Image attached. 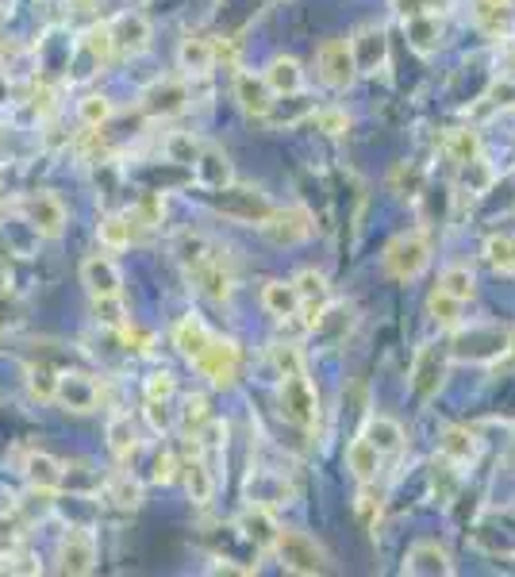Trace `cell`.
I'll return each mask as SVG.
<instances>
[{"label": "cell", "mask_w": 515, "mask_h": 577, "mask_svg": "<svg viewBox=\"0 0 515 577\" xmlns=\"http://www.w3.org/2000/svg\"><path fill=\"white\" fill-rule=\"evenodd\" d=\"M512 351V331L500 328V324H466L461 320L450 336V359L458 362H500Z\"/></svg>", "instance_id": "obj_1"}, {"label": "cell", "mask_w": 515, "mask_h": 577, "mask_svg": "<svg viewBox=\"0 0 515 577\" xmlns=\"http://www.w3.org/2000/svg\"><path fill=\"white\" fill-rule=\"evenodd\" d=\"M277 558L289 574H300V577H312V574H331V554L316 543L308 531H297V528H282L277 531V543H274Z\"/></svg>", "instance_id": "obj_2"}, {"label": "cell", "mask_w": 515, "mask_h": 577, "mask_svg": "<svg viewBox=\"0 0 515 577\" xmlns=\"http://www.w3.org/2000/svg\"><path fill=\"white\" fill-rule=\"evenodd\" d=\"M277 408H282V416L293 428L312 431L320 423V393H316L312 377L305 370L282 377V385H277Z\"/></svg>", "instance_id": "obj_3"}, {"label": "cell", "mask_w": 515, "mask_h": 577, "mask_svg": "<svg viewBox=\"0 0 515 577\" xmlns=\"http://www.w3.org/2000/svg\"><path fill=\"white\" fill-rule=\"evenodd\" d=\"M431 265V239L423 231H404L385 247L381 254V270L389 273L392 281H415L423 278V270Z\"/></svg>", "instance_id": "obj_4"}, {"label": "cell", "mask_w": 515, "mask_h": 577, "mask_svg": "<svg viewBox=\"0 0 515 577\" xmlns=\"http://www.w3.org/2000/svg\"><path fill=\"white\" fill-rule=\"evenodd\" d=\"M211 212L224 219H231V224H250L258 227L262 219L274 212V204H270V196L262 193V189H250V185H224V189H211Z\"/></svg>", "instance_id": "obj_5"}, {"label": "cell", "mask_w": 515, "mask_h": 577, "mask_svg": "<svg viewBox=\"0 0 515 577\" xmlns=\"http://www.w3.org/2000/svg\"><path fill=\"white\" fill-rule=\"evenodd\" d=\"M188 366H193L208 385H216V389H227V385H234V377H239L242 351H239V343H234V339L211 336V343L204 347V351L196 354Z\"/></svg>", "instance_id": "obj_6"}, {"label": "cell", "mask_w": 515, "mask_h": 577, "mask_svg": "<svg viewBox=\"0 0 515 577\" xmlns=\"http://www.w3.org/2000/svg\"><path fill=\"white\" fill-rule=\"evenodd\" d=\"M316 78H320L328 89H335V93L351 89L354 81L362 78L358 63H354L351 39H328V43H320V50H316Z\"/></svg>", "instance_id": "obj_7"}, {"label": "cell", "mask_w": 515, "mask_h": 577, "mask_svg": "<svg viewBox=\"0 0 515 577\" xmlns=\"http://www.w3.org/2000/svg\"><path fill=\"white\" fill-rule=\"evenodd\" d=\"M104 400V382L85 370H58L55 405L66 412H96Z\"/></svg>", "instance_id": "obj_8"}, {"label": "cell", "mask_w": 515, "mask_h": 577, "mask_svg": "<svg viewBox=\"0 0 515 577\" xmlns=\"http://www.w3.org/2000/svg\"><path fill=\"white\" fill-rule=\"evenodd\" d=\"M20 216H24V224L32 227L39 239H58V235L66 231V219H70V212H66L62 196L55 193H27L20 196Z\"/></svg>", "instance_id": "obj_9"}, {"label": "cell", "mask_w": 515, "mask_h": 577, "mask_svg": "<svg viewBox=\"0 0 515 577\" xmlns=\"http://www.w3.org/2000/svg\"><path fill=\"white\" fill-rule=\"evenodd\" d=\"M262 239L274 242V247H300L305 239H312L316 224H312V212L308 208H274L262 224H258Z\"/></svg>", "instance_id": "obj_10"}, {"label": "cell", "mask_w": 515, "mask_h": 577, "mask_svg": "<svg viewBox=\"0 0 515 577\" xmlns=\"http://www.w3.org/2000/svg\"><path fill=\"white\" fill-rule=\"evenodd\" d=\"M188 97H193V89H188L181 78H162L150 89H142L139 109L147 112L150 120H170V116H178V112L188 109Z\"/></svg>", "instance_id": "obj_11"}, {"label": "cell", "mask_w": 515, "mask_h": 577, "mask_svg": "<svg viewBox=\"0 0 515 577\" xmlns=\"http://www.w3.org/2000/svg\"><path fill=\"white\" fill-rule=\"evenodd\" d=\"M446 366H450V354L443 351L438 343H423L412 359V389L420 393L423 400H431L446 382Z\"/></svg>", "instance_id": "obj_12"}, {"label": "cell", "mask_w": 515, "mask_h": 577, "mask_svg": "<svg viewBox=\"0 0 515 577\" xmlns=\"http://www.w3.org/2000/svg\"><path fill=\"white\" fill-rule=\"evenodd\" d=\"M104 27H108V39H112L116 58H135L150 47V24H147V16H139V12H119V16H112Z\"/></svg>", "instance_id": "obj_13"}, {"label": "cell", "mask_w": 515, "mask_h": 577, "mask_svg": "<svg viewBox=\"0 0 515 577\" xmlns=\"http://www.w3.org/2000/svg\"><path fill=\"white\" fill-rule=\"evenodd\" d=\"M193 181L204 193L231 185L234 166H231V158H227V150L216 147V143H201V150H196V158H193Z\"/></svg>", "instance_id": "obj_14"}, {"label": "cell", "mask_w": 515, "mask_h": 577, "mask_svg": "<svg viewBox=\"0 0 515 577\" xmlns=\"http://www.w3.org/2000/svg\"><path fill=\"white\" fill-rule=\"evenodd\" d=\"M354 47V63H358V73H385L389 70V39H385L381 24H366L354 32L351 39Z\"/></svg>", "instance_id": "obj_15"}, {"label": "cell", "mask_w": 515, "mask_h": 577, "mask_svg": "<svg viewBox=\"0 0 515 577\" xmlns=\"http://www.w3.org/2000/svg\"><path fill=\"white\" fill-rule=\"evenodd\" d=\"M400 20H404L408 47H412L420 58H431L438 47H443V12L420 9V12H408V16H400Z\"/></svg>", "instance_id": "obj_16"}, {"label": "cell", "mask_w": 515, "mask_h": 577, "mask_svg": "<svg viewBox=\"0 0 515 577\" xmlns=\"http://www.w3.org/2000/svg\"><path fill=\"white\" fill-rule=\"evenodd\" d=\"M239 531L258 546V551H274L282 523H277V516H274V508H270V505H258V500H250V505L239 512Z\"/></svg>", "instance_id": "obj_17"}, {"label": "cell", "mask_w": 515, "mask_h": 577, "mask_svg": "<svg viewBox=\"0 0 515 577\" xmlns=\"http://www.w3.org/2000/svg\"><path fill=\"white\" fill-rule=\"evenodd\" d=\"M58 562H62V574H93L96 566V539L85 528H70L58 546Z\"/></svg>", "instance_id": "obj_18"}, {"label": "cell", "mask_w": 515, "mask_h": 577, "mask_svg": "<svg viewBox=\"0 0 515 577\" xmlns=\"http://www.w3.org/2000/svg\"><path fill=\"white\" fill-rule=\"evenodd\" d=\"M404 574H423V577H450L454 562L446 554V546H438L435 539H420L408 546L404 554Z\"/></svg>", "instance_id": "obj_19"}, {"label": "cell", "mask_w": 515, "mask_h": 577, "mask_svg": "<svg viewBox=\"0 0 515 577\" xmlns=\"http://www.w3.org/2000/svg\"><path fill=\"white\" fill-rule=\"evenodd\" d=\"M234 101L247 112L250 120H266L270 104H274V93H270L266 78L254 70H234Z\"/></svg>", "instance_id": "obj_20"}, {"label": "cell", "mask_w": 515, "mask_h": 577, "mask_svg": "<svg viewBox=\"0 0 515 577\" xmlns=\"http://www.w3.org/2000/svg\"><path fill=\"white\" fill-rule=\"evenodd\" d=\"M81 285H85L89 297H112V293H124V278H119V265L108 254H89L81 262Z\"/></svg>", "instance_id": "obj_21"}, {"label": "cell", "mask_w": 515, "mask_h": 577, "mask_svg": "<svg viewBox=\"0 0 515 577\" xmlns=\"http://www.w3.org/2000/svg\"><path fill=\"white\" fill-rule=\"evenodd\" d=\"M438 454L466 469L481 459V439H477L473 428H446L443 435H438Z\"/></svg>", "instance_id": "obj_22"}, {"label": "cell", "mask_w": 515, "mask_h": 577, "mask_svg": "<svg viewBox=\"0 0 515 577\" xmlns=\"http://www.w3.org/2000/svg\"><path fill=\"white\" fill-rule=\"evenodd\" d=\"M24 477L35 493L50 497V493H58V485H62V462L47 451H32L24 459Z\"/></svg>", "instance_id": "obj_23"}, {"label": "cell", "mask_w": 515, "mask_h": 577, "mask_svg": "<svg viewBox=\"0 0 515 577\" xmlns=\"http://www.w3.org/2000/svg\"><path fill=\"white\" fill-rule=\"evenodd\" d=\"M346 469H351L358 485H374L377 474H381V451L366 435H354L346 443Z\"/></svg>", "instance_id": "obj_24"}, {"label": "cell", "mask_w": 515, "mask_h": 577, "mask_svg": "<svg viewBox=\"0 0 515 577\" xmlns=\"http://www.w3.org/2000/svg\"><path fill=\"white\" fill-rule=\"evenodd\" d=\"M178 66L185 70V78H208L216 66V47L204 35H185L178 47Z\"/></svg>", "instance_id": "obj_25"}, {"label": "cell", "mask_w": 515, "mask_h": 577, "mask_svg": "<svg viewBox=\"0 0 515 577\" xmlns=\"http://www.w3.org/2000/svg\"><path fill=\"white\" fill-rule=\"evenodd\" d=\"M262 78H266L270 93L274 97H289V93H305V70H300L297 58L289 55H277L274 63L262 70Z\"/></svg>", "instance_id": "obj_26"}, {"label": "cell", "mask_w": 515, "mask_h": 577, "mask_svg": "<svg viewBox=\"0 0 515 577\" xmlns=\"http://www.w3.org/2000/svg\"><path fill=\"white\" fill-rule=\"evenodd\" d=\"M211 336H216V331H211L201 316H181V320L173 324V347H178L185 362H193L196 354L211 343Z\"/></svg>", "instance_id": "obj_27"}, {"label": "cell", "mask_w": 515, "mask_h": 577, "mask_svg": "<svg viewBox=\"0 0 515 577\" xmlns=\"http://www.w3.org/2000/svg\"><path fill=\"white\" fill-rule=\"evenodd\" d=\"M312 112H316V104L308 101L305 93L274 97V104H270V112H266V120H262V124H270V127H297V124H305V120H312Z\"/></svg>", "instance_id": "obj_28"}, {"label": "cell", "mask_w": 515, "mask_h": 577, "mask_svg": "<svg viewBox=\"0 0 515 577\" xmlns=\"http://www.w3.org/2000/svg\"><path fill=\"white\" fill-rule=\"evenodd\" d=\"M181 469H185V489L193 497V505H211V497H216V469L208 466V459H201L193 451V459L181 462Z\"/></svg>", "instance_id": "obj_29"}, {"label": "cell", "mask_w": 515, "mask_h": 577, "mask_svg": "<svg viewBox=\"0 0 515 577\" xmlns=\"http://www.w3.org/2000/svg\"><path fill=\"white\" fill-rule=\"evenodd\" d=\"M135 235H139V227L131 224L127 212H108V216H101V224H96V239H101L104 250H127L135 242Z\"/></svg>", "instance_id": "obj_30"}, {"label": "cell", "mask_w": 515, "mask_h": 577, "mask_svg": "<svg viewBox=\"0 0 515 577\" xmlns=\"http://www.w3.org/2000/svg\"><path fill=\"white\" fill-rule=\"evenodd\" d=\"M262 308H266L274 320H285V316L300 313V293L293 281H266L262 285Z\"/></svg>", "instance_id": "obj_31"}, {"label": "cell", "mask_w": 515, "mask_h": 577, "mask_svg": "<svg viewBox=\"0 0 515 577\" xmlns=\"http://www.w3.org/2000/svg\"><path fill=\"white\" fill-rule=\"evenodd\" d=\"M101 485H104V497H108L116 508H127V512H135V508L142 505V485H139V477H131L127 469H116V474H108Z\"/></svg>", "instance_id": "obj_32"}, {"label": "cell", "mask_w": 515, "mask_h": 577, "mask_svg": "<svg viewBox=\"0 0 515 577\" xmlns=\"http://www.w3.org/2000/svg\"><path fill=\"white\" fill-rule=\"evenodd\" d=\"M362 435H366L369 443L381 451V459H385V454H397L400 446H404V428H400L392 416H369Z\"/></svg>", "instance_id": "obj_33"}, {"label": "cell", "mask_w": 515, "mask_h": 577, "mask_svg": "<svg viewBox=\"0 0 515 577\" xmlns=\"http://www.w3.org/2000/svg\"><path fill=\"white\" fill-rule=\"evenodd\" d=\"M108 451L116 454L119 462L135 459V451H139V431H135L131 423V412H116L108 420Z\"/></svg>", "instance_id": "obj_34"}, {"label": "cell", "mask_w": 515, "mask_h": 577, "mask_svg": "<svg viewBox=\"0 0 515 577\" xmlns=\"http://www.w3.org/2000/svg\"><path fill=\"white\" fill-rule=\"evenodd\" d=\"M492 185H496V170H492V162L484 155H477L473 162L461 166V189L469 196H489Z\"/></svg>", "instance_id": "obj_35"}, {"label": "cell", "mask_w": 515, "mask_h": 577, "mask_svg": "<svg viewBox=\"0 0 515 577\" xmlns=\"http://www.w3.org/2000/svg\"><path fill=\"white\" fill-rule=\"evenodd\" d=\"M427 316L438 324V328H446V331H454L461 320H466V316H461V301L450 297L446 288H435V293L427 297Z\"/></svg>", "instance_id": "obj_36"}, {"label": "cell", "mask_w": 515, "mask_h": 577, "mask_svg": "<svg viewBox=\"0 0 515 577\" xmlns=\"http://www.w3.org/2000/svg\"><path fill=\"white\" fill-rule=\"evenodd\" d=\"M484 262H489L500 278H515V239L512 235H492V239H484Z\"/></svg>", "instance_id": "obj_37"}, {"label": "cell", "mask_w": 515, "mask_h": 577, "mask_svg": "<svg viewBox=\"0 0 515 577\" xmlns=\"http://www.w3.org/2000/svg\"><path fill=\"white\" fill-rule=\"evenodd\" d=\"M443 150H446V158H450V162L466 166V162H473V158L481 155V135H477L473 127H458V132L446 135Z\"/></svg>", "instance_id": "obj_38"}, {"label": "cell", "mask_w": 515, "mask_h": 577, "mask_svg": "<svg viewBox=\"0 0 515 577\" xmlns=\"http://www.w3.org/2000/svg\"><path fill=\"white\" fill-rule=\"evenodd\" d=\"M438 288H446L450 297H458L461 305H466V301L477 297V278L469 265H446L443 278H438Z\"/></svg>", "instance_id": "obj_39"}, {"label": "cell", "mask_w": 515, "mask_h": 577, "mask_svg": "<svg viewBox=\"0 0 515 577\" xmlns=\"http://www.w3.org/2000/svg\"><path fill=\"white\" fill-rule=\"evenodd\" d=\"M431 485H435V497L443 500V505H450V500L458 497V489H461V466H454L450 459H443V454H438L435 474H431Z\"/></svg>", "instance_id": "obj_40"}, {"label": "cell", "mask_w": 515, "mask_h": 577, "mask_svg": "<svg viewBox=\"0 0 515 577\" xmlns=\"http://www.w3.org/2000/svg\"><path fill=\"white\" fill-rule=\"evenodd\" d=\"M93 313H96V324L104 328L119 331L131 316H127V305H124V293H112V297H93Z\"/></svg>", "instance_id": "obj_41"}, {"label": "cell", "mask_w": 515, "mask_h": 577, "mask_svg": "<svg viewBox=\"0 0 515 577\" xmlns=\"http://www.w3.org/2000/svg\"><path fill=\"white\" fill-rule=\"evenodd\" d=\"M389 189L400 196H420L423 193V170L415 162H397L389 170Z\"/></svg>", "instance_id": "obj_42"}, {"label": "cell", "mask_w": 515, "mask_h": 577, "mask_svg": "<svg viewBox=\"0 0 515 577\" xmlns=\"http://www.w3.org/2000/svg\"><path fill=\"white\" fill-rule=\"evenodd\" d=\"M112 112H116L112 109V101L108 97H101V93H89V97H81L78 101V120L85 127H104L112 120Z\"/></svg>", "instance_id": "obj_43"}, {"label": "cell", "mask_w": 515, "mask_h": 577, "mask_svg": "<svg viewBox=\"0 0 515 577\" xmlns=\"http://www.w3.org/2000/svg\"><path fill=\"white\" fill-rule=\"evenodd\" d=\"M162 150H165V162L193 166V158H196V150H201V143H196L193 135H185V132H173V135H165Z\"/></svg>", "instance_id": "obj_44"}, {"label": "cell", "mask_w": 515, "mask_h": 577, "mask_svg": "<svg viewBox=\"0 0 515 577\" xmlns=\"http://www.w3.org/2000/svg\"><path fill=\"white\" fill-rule=\"evenodd\" d=\"M208 420H211L208 397H204V393H193V397H185V408H181V428H185V435H196V431H201Z\"/></svg>", "instance_id": "obj_45"}, {"label": "cell", "mask_w": 515, "mask_h": 577, "mask_svg": "<svg viewBox=\"0 0 515 577\" xmlns=\"http://www.w3.org/2000/svg\"><path fill=\"white\" fill-rule=\"evenodd\" d=\"M481 101H489L484 104L489 112H512L515 109V78H496L489 89H484Z\"/></svg>", "instance_id": "obj_46"}, {"label": "cell", "mask_w": 515, "mask_h": 577, "mask_svg": "<svg viewBox=\"0 0 515 577\" xmlns=\"http://www.w3.org/2000/svg\"><path fill=\"white\" fill-rule=\"evenodd\" d=\"M270 362H274L277 377L297 374V370H305V354H300V347H297V343H274V347H270Z\"/></svg>", "instance_id": "obj_47"}, {"label": "cell", "mask_w": 515, "mask_h": 577, "mask_svg": "<svg viewBox=\"0 0 515 577\" xmlns=\"http://www.w3.org/2000/svg\"><path fill=\"white\" fill-rule=\"evenodd\" d=\"M381 508H385L381 493H374L369 485H362V493H358V520H362V528H366L369 535H377V520H381Z\"/></svg>", "instance_id": "obj_48"}, {"label": "cell", "mask_w": 515, "mask_h": 577, "mask_svg": "<svg viewBox=\"0 0 515 577\" xmlns=\"http://www.w3.org/2000/svg\"><path fill=\"white\" fill-rule=\"evenodd\" d=\"M55 385H58V370L43 366V362L27 370V389H32L35 400H55Z\"/></svg>", "instance_id": "obj_49"}, {"label": "cell", "mask_w": 515, "mask_h": 577, "mask_svg": "<svg viewBox=\"0 0 515 577\" xmlns=\"http://www.w3.org/2000/svg\"><path fill=\"white\" fill-rule=\"evenodd\" d=\"M142 393H147V400H162V405H170V397L178 393V377H173L170 370H154V374L147 377V385H142Z\"/></svg>", "instance_id": "obj_50"}, {"label": "cell", "mask_w": 515, "mask_h": 577, "mask_svg": "<svg viewBox=\"0 0 515 577\" xmlns=\"http://www.w3.org/2000/svg\"><path fill=\"white\" fill-rule=\"evenodd\" d=\"M312 120L320 124V132H328V135H346V127H351V116H346V109H316L312 112Z\"/></svg>", "instance_id": "obj_51"}, {"label": "cell", "mask_w": 515, "mask_h": 577, "mask_svg": "<svg viewBox=\"0 0 515 577\" xmlns=\"http://www.w3.org/2000/svg\"><path fill=\"white\" fill-rule=\"evenodd\" d=\"M119 339L127 343V351H135V354H154V336H150V331H142L139 324L127 320L124 328H119Z\"/></svg>", "instance_id": "obj_52"}, {"label": "cell", "mask_w": 515, "mask_h": 577, "mask_svg": "<svg viewBox=\"0 0 515 577\" xmlns=\"http://www.w3.org/2000/svg\"><path fill=\"white\" fill-rule=\"evenodd\" d=\"M178 469H181L178 454H173V451H162V454L154 459V474H150V477H154L158 485H170L173 477H178Z\"/></svg>", "instance_id": "obj_53"}, {"label": "cell", "mask_w": 515, "mask_h": 577, "mask_svg": "<svg viewBox=\"0 0 515 577\" xmlns=\"http://www.w3.org/2000/svg\"><path fill=\"white\" fill-rule=\"evenodd\" d=\"M0 201H4V189H0Z\"/></svg>", "instance_id": "obj_54"}]
</instances>
